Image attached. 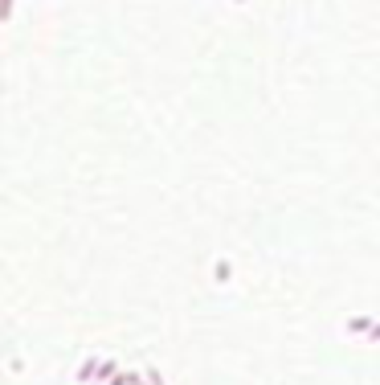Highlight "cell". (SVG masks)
I'll return each instance as SVG.
<instances>
[{"mask_svg": "<svg viewBox=\"0 0 380 385\" xmlns=\"http://www.w3.org/2000/svg\"><path fill=\"white\" fill-rule=\"evenodd\" d=\"M123 369L115 365V361H94V369H90V382H98V385H111L115 377H119Z\"/></svg>", "mask_w": 380, "mask_h": 385, "instance_id": "1", "label": "cell"}, {"mask_svg": "<svg viewBox=\"0 0 380 385\" xmlns=\"http://www.w3.org/2000/svg\"><path fill=\"white\" fill-rule=\"evenodd\" d=\"M12 4H17V0H0V21H8V12H12Z\"/></svg>", "mask_w": 380, "mask_h": 385, "instance_id": "2", "label": "cell"}, {"mask_svg": "<svg viewBox=\"0 0 380 385\" xmlns=\"http://www.w3.org/2000/svg\"><path fill=\"white\" fill-rule=\"evenodd\" d=\"M143 377H147V385H164V377H160V373H156V369H147V373H143Z\"/></svg>", "mask_w": 380, "mask_h": 385, "instance_id": "3", "label": "cell"}, {"mask_svg": "<svg viewBox=\"0 0 380 385\" xmlns=\"http://www.w3.org/2000/svg\"><path fill=\"white\" fill-rule=\"evenodd\" d=\"M111 385H131V369H123V373H119V377H115Z\"/></svg>", "mask_w": 380, "mask_h": 385, "instance_id": "4", "label": "cell"}, {"mask_svg": "<svg viewBox=\"0 0 380 385\" xmlns=\"http://www.w3.org/2000/svg\"><path fill=\"white\" fill-rule=\"evenodd\" d=\"M74 385H78V382H74Z\"/></svg>", "mask_w": 380, "mask_h": 385, "instance_id": "5", "label": "cell"}]
</instances>
